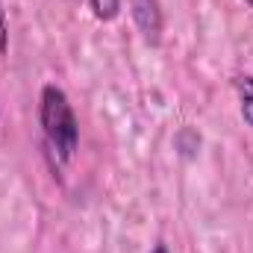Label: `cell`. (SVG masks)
I'll return each instance as SVG.
<instances>
[{"mask_svg":"<svg viewBox=\"0 0 253 253\" xmlns=\"http://www.w3.org/2000/svg\"><path fill=\"white\" fill-rule=\"evenodd\" d=\"M150 253H171L168 251V245H165V242H156V245H153V251Z\"/></svg>","mask_w":253,"mask_h":253,"instance_id":"6","label":"cell"},{"mask_svg":"<svg viewBox=\"0 0 253 253\" xmlns=\"http://www.w3.org/2000/svg\"><path fill=\"white\" fill-rule=\"evenodd\" d=\"M88 6L97 21H115L121 15V0H88Z\"/></svg>","mask_w":253,"mask_h":253,"instance_id":"4","label":"cell"},{"mask_svg":"<svg viewBox=\"0 0 253 253\" xmlns=\"http://www.w3.org/2000/svg\"><path fill=\"white\" fill-rule=\"evenodd\" d=\"M233 88L239 94V109L245 124L253 126V74H236L233 77Z\"/></svg>","mask_w":253,"mask_h":253,"instance_id":"3","label":"cell"},{"mask_svg":"<svg viewBox=\"0 0 253 253\" xmlns=\"http://www.w3.org/2000/svg\"><path fill=\"white\" fill-rule=\"evenodd\" d=\"M39 121L42 135L47 144V153L56 162H71L80 147V124L71 109V100L59 85H44L39 97Z\"/></svg>","mask_w":253,"mask_h":253,"instance_id":"1","label":"cell"},{"mask_svg":"<svg viewBox=\"0 0 253 253\" xmlns=\"http://www.w3.org/2000/svg\"><path fill=\"white\" fill-rule=\"evenodd\" d=\"M9 50V24H6V12H3V0H0V56Z\"/></svg>","mask_w":253,"mask_h":253,"instance_id":"5","label":"cell"},{"mask_svg":"<svg viewBox=\"0 0 253 253\" xmlns=\"http://www.w3.org/2000/svg\"><path fill=\"white\" fill-rule=\"evenodd\" d=\"M129 12H132V21H135V27L141 33V39L147 44H159L162 30H165L162 3L159 0H129Z\"/></svg>","mask_w":253,"mask_h":253,"instance_id":"2","label":"cell"},{"mask_svg":"<svg viewBox=\"0 0 253 253\" xmlns=\"http://www.w3.org/2000/svg\"><path fill=\"white\" fill-rule=\"evenodd\" d=\"M245 3H248V6H251V9H253V0H245Z\"/></svg>","mask_w":253,"mask_h":253,"instance_id":"7","label":"cell"}]
</instances>
